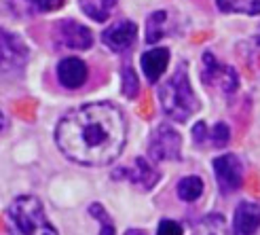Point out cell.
I'll use <instances>...</instances> for the list:
<instances>
[{"mask_svg":"<svg viewBox=\"0 0 260 235\" xmlns=\"http://www.w3.org/2000/svg\"><path fill=\"white\" fill-rule=\"evenodd\" d=\"M53 41L57 47H66L74 51H87L93 45V34L87 25L74 19H61L53 28Z\"/></svg>","mask_w":260,"mask_h":235,"instance_id":"obj_8","label":"cell"},{"mask_svg":"<svg viewBox=\"0 0 260 235\" xmlns=\"http://www.w3.org/2000/svg\"><path fill=\"white\" fill-rule=\"evenodd\" d=\"M87 212L93 218H98V223H100V233L98 235H116V229L112 225V218H110V214L106 212V208H104L100 201L91 203L87 208Z\"/></svg>","mask_w":260,"mask_h":235,"instance_id":"obj_18","label":"cell"},{"mask_svg":"<svg viewBox=\"0 0 260 235\" xmlns=\"http://www.w3.org/2000/svg\"><path fill=\"white\" fill-rule=\"evenodd\" d=\"M165 21H167L165 11H154L152 15L146 19V43L148 45L159 43L165 36Z\"/></svg>","mask_w":260,"mask_h":235,"instance_id":"obj_17","label":"cell"},{"mask_svg":"<svg viewBox=\"0 0 260 235\" xmlns=\"http://www.w3.org/2000/svg\"><path fill=\"white\" fill-rule=\"evenodd\" d=\"M254 41H256V45L260 47V28H258V32H256V38H254Z\"/></svg>","mask_w":260,"mask_h":235,"instance_id":"obj_28","label":"cell"},{"mask_svg":"<svg viewBox=\"0 0 260 235\" xmlns=\"http://www.w3.org/2000/svg\"><path fill=\"white\" fill-rule=\"evenodd\" d=\"M220 13H237V15H260V0H216Z\"/></svg>","mask_w":260,"mask_h":235,"instance_id":"obj_15","label":"cell"},{"mask_svg":"<svg viewBox=\"0 0 260 235\" xmlns=\"http://www.w3.org/2000/svg\"><path fill=\"white\" fill-rule=\"evenodd\" d=\"M190 134H192L194 144H205V142H210V127H207L203 121L194 123L192 129H190Z\"/></svg>","mask_w":260,"mask_h":235,"instance_id":"obj_24","label":"cell"},{"mask_svg":"<svg viewBox=\"0 0 260 235\" xmlns=\"http://www.w3.org/2000/svg\"><path fill=\"white\" fill-rule=\"evenodd\" d=\"M7 127V116H5V112L0 110V132H3V129Z\"/></svg>","mask_w":260,"mask_h":235,"instance_id":"obj_27","label":"cell"},{"mask_svg":"<svg viewBox=\"0 0 260 235\" xmlns=\"http://www.w3.org/2000/svg\"><path fill=\"white\" fill-rule=\"evenodd\" d=\"M138 38V25L129 19H123V21H116L112 23L108 30L102 32V43L106 45L110 51L114 53H121V51H127L136 43Z\"/></svg>","mask_w":260,"mask_h":235,"instance_id":"obj_9","label":"cell"},{"mask_svg":"<svg viewBox=\"0 0 260 235\" xmlns=\"http://www.w3.org/2000/svg\"><path fill=\"white\" fill-rule=\"evenodd\" d=\"M11 235H59L49 220L43 201L34 195H19L7 208Z\"/></svg>","mask_w":260,"mask_h":235,"instance_id":"obj_3","label":"cell"},{"mask_svg":"<svg viewBox=\"0 0 260 235\" xmlns=\"http://www.w3.org/2000/svg\"><path fill=\"white\" fill-rule=\"evenodd\" d=\"M30 47L15 32H0V76L17 78L28 66Z\"/></svg>","mask_w":260,"mask_h":235,"instance_id":"obj_4","label":"cell"},{"mask_svg":"<svg viewBox=\"0 0 260 235\" xmlns=\"http://www.w3.org/2000/svg\"><path fill=\"white\" fill-rule=\"evenodd\" d=\"M157 96H159L163 112L178 123H186L201 106L199 98L190 85L186 62H180L174 74L159 85Z\"/></svg>","mask_w":260,"mask_h":235,"instance_id":"obj_2","label":"cell"},{"mask_svg":"<svg viewBox=\"0 0 260 235\" xmlns=\"http://www.w3.org/2000/svg\"><path fill=\"white\" fill-rule=\"evenodd\" d=\"M121 91H123V96L129 98V100H134L138 96V91H140V78H138V74L134 72L132 66L123 68V87H121Z\"/></svg>","mask_w":260,"mask_h":235,"instance_id":"obj_20","label":"cell"},{"mask_svg":"<svg viewBox=\"0 0 260 235\" xmlns=\"http://www.w3.org/2000/svg\"><path fill=\"white\" fill-rule=\"evenodd\" d=\"M222 233H224V220L218 214L203 218L201 223H197L192 229V235H222Z\"/></svg>","mask_w":260,"mask_h":235,"instance_id":"obj_19","label":"cell"},{"mask_svg":"<svg viewBox=\"0 0 260 235\" xmlns=\"http://www.w3.org/2000/svg\"><path fill=\"white\" fill-rule=\"evenodd\" d=\"M125 235H146V231H142V229H127Z\"/></svg>","mask_w":260,"mask_h":235,"instance_id":"obj_26","label":"cell"},{"mask_svg":"<svg viewBox=\"0 0 260 235\" xmlns=\"http://www.w3.org/2000/svg\"><path fill=\"white\" fill-rule=\"evenodd\" d=\"M176 191H178V197L182 201L192 203V201H197L203 195V180L199 176H184L178 182Z\"/></svg>","mask_w":260,"mask_h":235,"instance_id":"obj_16","label":"cell"},{"mask_svg":"<svg viewBox=\"0 0 260 235\" xmlns=\"http://www.w3.org/2000/svg\"><path fill=\"white\" fill-rule=\"evenodd\" d=\"M260 229V203L241 201L233 212V235H256Z\"/></svg>","mask_w":260,"mask_h":235,"instance_id":"obj_11","label":"cell"},{"mask_svg":"<svg viewBox=\"0 0 260 235\" xmlns=\"http://www.w3.org/2000/svg\"><path fill=\"white\" fill-rule=\"evenodd\" d=\"M9 5L15 15H34L36 11V0H9Z\"/></svg>","mask_w":260,"mask_h":235,"instance_id":"obj_22","label":"cell"},{"mask_svg":"<svg viewBox=\"0 0 260 235\" xmlns=\"http://www.w3.org/2000/svg\"><path fill=\"white\" fill-rule=\"evenodd\" d=\"M210 142L216 149H224L229 142H231V129L226 123H216L210 129Z\"/></svg>","mask_w":260,"mask_h":235,"instance_id":"obj_21","label":"cell"},{"mask_svg":"<svg viewBox=\"0 0 260 235\" xmlns=\"http://www.w3.org/2000/svg\"><path fill=\"white\" fill-rule=\"evenodd\" d=\"M127 140V121L110 102L70 110L55 127L57 149L79 165H108L119 159Z\"/></svg>","mask_w":260,"mask_h":235,"instance_id":"obj_1","label":"cell"},{"mask_svg":"<svg viewBox=\"0 0 260 235\" xmlns=\"http://www.w3.org/2000/svg\"><path fill=\"white\" fill-rule=\"evenodd\" d=\"M201 78L207 87H216L220 89L222 94H235L237 87H239V78L237 72L233 70L231 66H224L220 64L210 51L203 53V72Z\"/></svg>","mask_w":260,"mask_h":235,"instance_id":"obj_7","label":"cell"},{"mask_svg":"<svg viewBox=\"0 0 260 235\" xmlns=\"http://www.w3.org/2000/svg\"><path fill=\"white\" fill-rule=\"evenodd\" d=\"M148 159L154 163L182 159V138L172 125L163 123L154 129L148 144Z\"/></svg>","mask_w":260,"mask_h":235,"instance_id":"obj_5","label":"cell"},{"mask_svg":"<svg viewBox=\"0 0 260 235\" xmlns=\"http://www.w3.org/2000/svg\"><path fill=\"white\" fill-rule=\"evenodd\" d=\"M142 64V72H144L148 83H159V78L165 74L167 66H170V49L157 47V49H148L142 53L140 57Z\"/></svg>","mask_w":260,"mask_h":235,"instance_id":"obj_12","label":"cell"},{"mask_svg":"<svg viewBox=\"0 0 260 235\" xmlns=\"http://www.w3.org/2000/svg\"><path fill=\"white\" fill-rule=\"evenodd\" d=\"M116 176H125L132 185H136L142 191H150L161 180V174L148 163V159H142V157H138L134 161V167H129V169L125 167V172Z\"/></svg>","mask_w":260,"mask_h":235,"instance_id":"obj_13","label":"cell"},{"mask_svg":"<svg viewBox=\"0 0 260 235\" xmlns=\"http://www.w3.org/2000/svg\"><path fill=\"white\" fill-rule=\"evenodd\" d=\"M214 167V176L216 182L220 187V193L222 195H233L237 193L243 185V163L237 155L233 153H224L218 155L216 159L212 161Z\"/></svg>","mask_w":260,"mask_h":235,"instance_id":"obj_6","label":"cell"},{"mask_svg":"<svg viewBox=\"0 0 260 235\" xmlns=\"http://www.w3.org/2000/svg\"><path fill=\"white\" fill-rule=\"evenodd\" d=\"M63 7V0H36V11H55V9H61Z\"/></svg>","mask_w":260,"mask_h":235,"instance_id":"obj_25","label":"cell"},{"mask_svg":"<svg viewBox=\"0 0 260 235\" xmlns=\"http://www.w3.org/2000/svg\"><path fill=\"white\" fill-rule=\"evenodd\" d=\"M87 78H89V68L81 57L70 55V57H63L57 64V81L61 87L79 89L87 83Z\"/></svg>","mask_w":260,"mask_h":235,"instance_id":"obj_10","label":"cell"},{"mask_svg":"<svg viewBox=\"0 0 260 235\" xmlns=\"http://www.w3.org/2000/svg\"><path fill=\"white\" fill-rule=\"evenodd\" d=\"M157 235H184V229H182V225L178 220L163 218L157 227Z\"/></svg>","mask_w":260,"mask_h":235,"instance_id":"obj_23","label":"cell"},{"mask_svg":"<svg viewBox=\"0 0 260 235\" xmlns=\"http://www.w3.org/2000/svg\"><path fill=\"white\" fill-rule=\"evenodd\" d=\"M79 7L87 17H91L98 23H104L110 19L116 7V0H79Z\"/></svg>","mask_w":260,"mask_h":235,"instance_id":"obj_14","label":"cell"}]
</instances>
